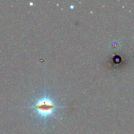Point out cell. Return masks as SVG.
<instances>
[{
  "label": "cell",
  "mask_w": 134,
  "mask_h": 134,
  "mask_svg": "<svg viewBox=\"0 0 134 134\" xmlns=\"http://www.w3.org/2000/svg\"><path fill=\"white\" fill-rule=\"evenodd\" d=\"M63 107L59 106L48 96L43 95L38 98L35 103L30 107L35 111V113L42 119H47L53 116L55 111L59 108Z\"/></svg>",
  "instance_id": "6da1fadb"
}]
</instances>
